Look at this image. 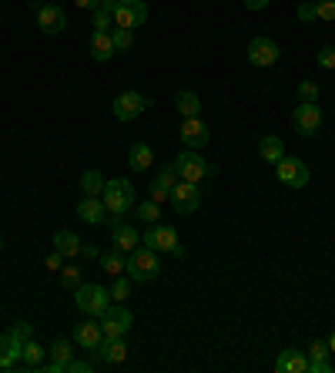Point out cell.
Listing matches in <instances>:
<instances>
[{"label":"cell","mask_w":335,"mask_h":373,"mask_svg":"<svg viewBox=\"0 0 335 373\" xmlns=\"http://www.w3.org/2000/svg\"><path fill=\"white\" fill-rule=\"evenodd\" d=\"M101 199H104L111 216H124V212H131L137 205V192L131 185V178H111V182H104Z\"/></svg>","instance_id":"cell-1"},{"label":"cell","mask_w":335,"mask_h":373,"mask_svg":"<svg viewBox=\"0 0 335 373\" xmlns=\"http://www.w3.org/2000/svg\"><path fill=\"white\" fill-rule=\"evenodd\" d=\"M124 273L131 276V282H151L158 273H161V259H158V252L148 246H137L135 252H128V266H124Z\"/></svg>","instance_id":"cell-2"},{"label":"cell","mask_w":335,"mask_h":373,"mask_svg":"<svg viewBox=\"0 0 335 373\" xmlns=\"http://www.w3.org/2000/svg\"><path fill=\"white\" fill-rule=\"evenodd\" d=\"M74 303H77V310L84 313V316H101L114 299H111V293H107V286H97V282H81V286L74 289Z\"/></svg>","instance_id":"cell-3"},{"label":"cell","mask_w":335,"mask_h":373,"mask_svg":"<svg viewBox=\"0 0 335 373\" xmlns=\"http://www.w3.org/2000/svg\"><path fill=\"white\" fill-rule=\"evenodd\" d=\"M175 171H178L182 182H195V185H198V182H205V178L214 175V165H208L195 148H184L182 155L175 158Z\"/></svg>","instance_id":"cell-4"},{"label":"cell","mask_w":335,"mask_h":373,"mask_svg":"<svg viewBox=\"0 0 335 373\" xmlns=\"http://www.w3.org/2000/svg\"><path fill=\"white\" fill-rule=\"evenodd\" d=\"M97 320H101V333L104 336H124L131 329V323H135V313L128 310V306H121V303H111Z\"/></svg>","instance_id":"cell-5"},{"label":"cell","mask_w":335,"mask_h":373,"mask_svg":"<svg viewBox=\"0 0 335 373\" xmlns=\"http://www.w3.org/2000/svg\"><path fill=\"white\" fill-rule=\"evenodd\" d=\"M107 229H111V246L118 249V252H124V256L141 246V233H137L135 225L121 222V216H107Z\"/></svg>","instance_id":"cell-6"},{"label":"cell","mask_w":335,"mask_h":373,"mask_svg":"<svg viewBox=\"0 0 335 373\" xmlns=\"http://www.w3.org/2000/svg\"><path fill=\"white\" fill-rule=\"evenodd\" d=\"M151 108V98H144L141 91H124L114 98V118L118 122H135V118H141V111Z\"/></svg>","instance_id":"cell-7"},{"label":"cell","mask_w":335,"mask_h":373,"mask_svg":"<svg viewBox=\"0 0 335 373\" xmlns=\"http://www.w3.org/2000/svg\"><path fill=\"white\" fill-rule=\"evenodd\" d=\"M275 175H278L282 185H289V188H305L308 178H312V171H308V165H305L302 158H289V155L275 165Z\"/></svg>","instance_id":"cell-8"},{"label":"cell","mask_w":335,"mask_h":373,"mask_svg":"<svg viewBox=\"0 0 335 373\" xmlns=\"http://www.w3.org/2000/svg\"><path fill=\"white\" fill-rule=\"evenodd\" d=\"M171 209L178 212V216H195V209L201 205V188L195 182H178V185L171 188Z\"/></svg>","instance_id":"cell-9"},{"label":"cell","mask_w":335,"mask_h":373,"mask_svg":"<svg viewBox=\"0 0 335 373\" xmlns=\"http://www.w3.org/2000/svg\"><path fill=\"white\" fill-rule=\"evenodd\" d=\"M292 128L299 131V135H319L322 128V108L319 105H308V101H299V108L292 111Z\"/></svg>","instance_id":"cell-10"},{"label":"cell","mask_w":335,"mask_h":373,"mask_svg":"<svg viewBox=\"0 0 335 373\" xmlns=\"http://www.w3.org/2000/svg\"><path fill=\"white\" fill-rule=\"evenodd\" d=\"M148 20V4L144 0H121L118 4V11H114V27H128V31H135Z\"/></svg>","instance_id":"cell-11"},{"label":"cell","mask_w":335,"mask_h":373,"mask_svg":"<svg viewBox=\"0 0 335 373\" xmlns=\"http://www.w3.org/2000/svg\"><path fill=\"white\" fill-rule=\"evenodd\" d=\"M141 242L148 249H154V252H175V249L182 246V242H178V233H175L171 225H161V222H151V229L141 235Z\"/></svg>","instance_id":"cell-12"},{"label":"cell","mask_w":335,"mask_h":373,"mask_svg":"<svg viewBox=\"0 0 335 373\" xmlns=\"http://www.w3.org/2000/svg\"><path fill=\"white\" fill-rule=\"evenodd\" d=\"M278 58H282V51H278V44H275L272 37H252V41H248V64L272 67Z\"/></svg>","instance_id":"cell-13"},{"label":"cell","mask_w":335,"mask_h":373,"mask_svg":"<svg viewBox=\"0 0 335 373\" xmlns=\"http://www.w3.org/2000/svg\"><path fill=\"white\" fill-rule=\"evenodd\" d=\"M24 357V340L17 336L14 329L0 333V370H14Z\"/></svg>","instance_id":"cell-14"},{"label":"cell","mask_w":335,"mask_h":373,"mask_svg":"<svg viewBox=\"0 0 335 373\" xmlns=\"http://www.w3.org/2000/svg\"><path fill=\"white\" fill-rule=\"evenodd\" d=\"M178 135H182L184 148H195V152H198V148H205V145L212 141V131H208V124L201 122V118H184Z\"/></svg>","instance_id":"cell-15"},{"label":"cell","mask_w":335,"mask_h":373,"mask_svg":"<svg viewBox=\"0 0 335 373\" xmlns=\"http://www.w3.org/2000/svg\"><path fill=\"white\" fill-rule=\"evenodd\" d=\"M37 27L54 37V34H61L64 27H67V14H64L57 4H41V7H37Z\"/></svg>","instance_id":"cell-16"},{"label":"cell","mask_w":335,"mask_h":373,"mask_svg":"<svg viewBox=\"0 0 335 373\" xmlns=\"http://www.w3.org/2000/svg\"><path fill=\"white\" fill-rule=\"evenodd\" d=\"M107 205L101 195H84L81 202H77V218L81 222H88V225H101V222H107Z\"/></svg>","instance_id":"cell-17"},{"label":"cell","mask_w":335,"mask_h":373,"mask_svg":"<svg viewBox=\"0 0 335 373\" xmlns=\"http://www.w3.org/2000/svg\"><path fill=\"white\" fill-rule=\"evenodd\" d=\"M94 353H97L101 363H111V367H114V363H124V360H128V343H124V336H104Z\"/></svg>","instance_id":"cell-18"},{"label":"cell","mask_w":335,"mask_h":373,"mask_svg":"<svg viewBox=\"0 0 335 373\" xmlns=\"http://www.w3.org/2000/svg\"><path fill=\"white\" fill-rule=\"evenodd\" d=\"M154 165V148L148 141H135L128 148V169L131 171H148Z\"/></svg>","instance_id":"cell-19"},{"label":"cell","mask_w":335,"mask_h":373,"mask_svg":"<svg viewBox=\"0 0 335 373\" xmlns=\"http://www.w3.org/2000/svg\"><path fill=\"white\" fill-rule=\"evenodd\" d=\"M278 373H308V353L302 350H282V357L275 360Z\"/></svg>","instance_id":"cell-20"},{"label":"cell","mask_w":335,"mask_h":373,"mask_svg":"<svg viewBox=\"0 0 335 373\" xmlns=\"http://www.w3.org/2000/svg\"><path fill=\"white\" fill-rule=\"evenodd\" d=\"M104 340V333H101V323H77L74 327V343L81 350H97Z\"/></svg>","instance_id":"cell-21"},{"label":"cell","mask_w":335,"mask_h":373,"mask_svg":"<svg viewBox=\"0 0 335 373\" xmlns=\"http://www.w3.org/2000/svg\"><path fill=\"white\" fill-rule=\"evenodd\" d=\"M118 54V47H114V37L111 34H101V31H94L91 34V58L97 64H104V61H111Z\"/></svg>","instance_id":"cell-22"},{"label":"cell","mask_w":335,"mask_h":373,"mask_svg":"<svg viewBox=\"0 0 335 373\" xmlns=\"http://www.w3.org/2000/svg\"><path fill=\"white\" fill-rule=\"evenodd\" d=\"M259 155H261V162L278 165V162L285 158V145H282V138H278V135H265V138L259 141Z\"/></svg>","instance_id":"cell-23"},{"label":"cell","mask_w":335,"mask_h":373,"mask_svg":"<svg viewBox=\"0 0 335 373\" xmlns=\"http://www.w3.org/2000/svg\"><path fill=\"white\" fill-rule=\"evenodd\" d=\"M54 249L61 252L64 259L81 256V239H77V233H71V229H57V233H54Z\"/></svg>","instance_id":"cell-24"},{"label":"cell","mask_w":335,"mask_h":373,"mask_svg":"<svg viewBox=\"0 0 335 373\" xmlns=\"http://www.w3.org/2000/svg\"><path fill=\"white\" fill-rule=\"evenodd\" d=\"M175 108L182 111V118H198V114H201V98L195 91H178Z\"/></svg>","instance_id":"cell-25"},{"label":"cell","mask_w":335,"mask_h":373,"mask_svg":"<svg viewBox=\"0 0 335 373\" xmlns=\"http://www.w3.org/2000/svg\"><path fill=\"white\" fill-rule=\"evenodd\" d=\"M44 353H47V350L31 336V340H24V357H20V363H24L27 370H41V363H44Z\"/></svg>","instance_id":"cell-26"},{"label":"cell","mask_w":335,"mask_h":373,"mask_svg":"<svg viewBox=\"0 0 335 373\" xmlns=\"http://www.w3.org/2000/svg\"><path fill=\"white\" fill-rule=\"evenodd\" d=\"M124 266H128V256H124V252H118V249H111V252H101V269H104L111 280H114V276H121Z\"/></svg>","instance_id":"cell-27"},{"label":"cell","mask_w":335,"mask_h":373,"mask_svg":"<svg viewBox=\"0 0 335 373\" xmlns=\"http://www.w3.org/2000/svg\"><path fill=\"white\" fill-rule=\"evenodd\" d=\"M47 353H50L54 363H61L64 373H67V363L74 360V346H71V340H54L50 346H47Z\"/></svg>","instance_id":"cell-28"},{"label":"cell","mask_w":335,"mask_h":373,"mask_svg":"<svg viewBox=\"0 0 335 373\" xmlns=\"http://www.w3.org/2000/svg\"><path fill=\"white\" fill-rule=\"evenodd\" d=\"M81 192H84V195H101V192H104V175L97 169H88L81 175Z\"/></svg>","instance_id":"cell-29"},{"label":"cell","mask_w":335,"mask_h":373,"mask_svg":"<svg viewBox=\"0 0 335 373\" xmlns=\"http://www.w3.org/2000/svg\"><path fill=\"white\" fill-rule=\"evenodd\" d=\"M131 286H135V282H131V276H128V273H121V276H114V282L107 286V293H111V299H114V303H124V299L131 296Z\"/></svg>","instance_id":"cell-30"},{"label":"cell","mask_w":335,"mask_h":373,"mask_svg":"<svg viewBox=\"0 0 335 373\" xmlns=\"http://www.w3.org/2000/svg\"><path fill=\"white\" fill-rule=\"evenodd\" d=\"M151 185L165 188V192H171V188L178 185V171H175V165H165V169H158V175H154Z\"/></svg>","instance_id":"cell-31"},{"label":"cell","mask_w":335,"mask_h":373,"mask_svg":"<svg viewBox=\"0 0 335 373\" xmlns=\"http://www.w3.org/2000/svg\"><path fill=\"white\" fill-rule=\"evenodd\" d=\"M135 209H137V216L144 218V222H148V225H151V222H158V218H161V205H158V202H151V199H144V202H137Z\"/></svg>","instance_id":"cell-32"},{"label":"cell","mask_w":335,"mask_h":373,"mask_svg":"<svg viewBox=\"0 0 335 373\" xmlns=\"http://www.w3.org/2000/svg\"><path fill=\"white\" fill-rule=\"evenodd\" d=\"M299 101H308V105H319V84L315 81L302 78L299 81Z\"/></svg>","instance_id":"cell-33"},{"label":"cell","mask_w":335,"mask_h":373,"mask_svg":"<svg viewBox=\"0 0 335 373\" xmlns=\"http://www.w3.org/2000/svg\"><path fill=\"white\" fill-rule=\"evenodd\" d=\"M61 282H64V289H71V293H74L77 286L84 282V276H81V269H77V266H64V269H61Z\"/></svg>","instance_id":"cell-34"},{"label":"cell","mask_w":335,"mask_h":373,"mask_svg":"<svg viewBox=\"0 0 335 373\" xmlns=\"http://www.w3.org/2000/svg\"><path fill=\"white\" fill-rule=\"evenodd\" d=\"M111 37H114V47H118V51H131V47H135V31H128V27H114Z\"/></svg>","instance_id":"cell-35"},{"label":"cell","mask_w":335,"mask_h":373,"mask_svg":"<svg viewBox=\"0 0 335 373\" xmlns=\"http://www.w3.org/2000/svg\"><path fill=\"white\" fill-rule=\"evenodd\" d=\"M295 14H299L302 24H312V20H319V4H315V0H305V4H299Z\"/></svg>","instance_id":"cell-36"},{"label":"cell","mask_w":335,"mask_h":373,"mask_svg":"<svg viewBox=\"0 0 335 373\" xmlns=\"http://www.w3.org/2000/svg\"><path fill=\"white\" fill-rule=\"evenodd\" d=\"M94 31H101V34H111V27H114V17L107 14V11H101V7H97V11H94Z\"/></svg>","instance_id":"cell-37"},{"label":"cell","mask_w":335,"mask_h":373,"mask_svg":"<svg viewBox=\"0 0 335 373\" xmlns=\"http://www.w3.org/2000/svg\"><path fill=\"white\" fill-rule=\"evenodd\" d=\"M308 360H329V340H312V346H308Z\"/></svg>","instance_id":"cell-38"},{"label":"cell","mask_w":335,"mask_h":373,"mask_svg":"<svg viewBox=\"0 0 335 373\" xmlns=\"http://www.w3.org/2000/svg\"><path fill=\"white\" fill-rule=\"evenodd\" d=\"M319 4V20H335V0H315Z\"/></svg>","instance_id":"cell-39"},{"label":"cell","mask_w":335,"mask_h":373,"mask_svg":"<svg viewBox=\"0 0 335 373\" xmlns=\"http://www.w3.org/2000/svg\"><path fill=\"white\" fill-rule=\"evenodd\" d=\"M315 61H319V67H335V47H322Z\"/></svg>","instance_id":"cell-40"},{"label":"cell","mask_w":335,"mask_h":373,"mask_svg":"<svg viewBox=\"0 0 335 373\" xmlns=\"http://www.w3.org/2000/svg\"><path fill=\"white\" fill-rule=\"evenodd\" d=\"M91 370H94L91 360H71L67 363V373H91Z\"/></svg>","instance_id":"cell-41"},{"label":"cell","mask_w":335,"mask_h":373,"mask_svg":"<svg viewBox=\"0 0 335 373\" xmlns=\"http://www.w3.org/2000/svg\"><path fill=\"white\" fill-rule=\"evenodd\" d=\"M308 373H332V360H308Z\"/></svg>","instance_id":"cell-42"},{"label":"cell","mask_w":335,"mask_h":373,"mask_svg":"<svg viewBox=\"0 0 335 373\" xmlns=\"http://www.w3.org/2000/svg\"><path fill=\"white\" fill-rule=\"evenodd\" d=\"M44 266H47V269H54V273H61V269H64V256L57 252V249H54V252H50V256L44 259Z\"/></svg>","instance_id":"cell-43"},{"label":"cell","mask_w":335,"mask_h":373,"mask_svg":"<svg viewBox=\"0 0 335 373\" xmlns=\"http://www.w3.org/2000/svg\"><path fill=\"white\" fill-rule=\"evenodd\" d=\"M148 199H151V202H168V199H171V192H165V188H158V185H151L148 188Z\"/></svg>","instance_id":"cell-44"},{"label":"cell","mask_w":335,"mask_h":373,"mask_svg":"<svg viewBox=\"0 0 335 373\" xmlns=\"http://www.w3.org/2000/svg\"><path fill=\"white\" fill-rule=\"evenodd\" d=\"M81 256L84 259H101V249L91 246V242H81Z\"/></svg>","instance_id":"cell-45"},{"label":"cell","mask_w":335,"mask_h":373,"mask_svg":"<svg viewBox=\"0 0 335 373\" xmlns=\"http://www.w3.org/2000/svg\"><path fill=\"white\" fill-rule=\"evenodd\" d=\"M14 333H17V336H20V340H31V336H34L31 323H24V320H20V323H14Z\"/></svg>","instance_id":"cell-46"},{"label":"cell","mask_w":335,"mask_h":373,"mask_svg":"<svg viewBox=\"0 0 335 373\" xmlns=\"http://www.w3.org/2000/svg\"><path fill=\"white\" fill-rule=\"evenodd\" d=\"M74 7H81V11H97L101 0H74Z\"/></svg>","instance_id":"cell-47"},{"label":"cell","mask_w":335,"mask_h":373,"mask_svg":"<svg viewBox=\"0 0 335 373\" xmlns=\"http://www.w3.org/2000/svg\"><path fill=\"white\" fill-rule=\"evenodd\" d=\"M245 7H248V11H265L268 0H245Z\"/></svg>","instance_id":"cell-48"},{"label":"cell","mask_w":335,"mask_h":373,"mask_svg":"<svg viewBox=\"0 0 335 373\" xmlns=\"http://www.w3.org/2000/svg\"><path fill=\"white\" fill-rule=\"evenodd\" d=\"M118 4H121V0H101V11H107V14L114 17V11H118Z\"/></svg>","instance_id":"cell-49"},{"label":"cell","mask_w":335,"mask_h":373,"mask_svg":"<svg viewBox=\"0 0 335 373\" xmlns=\"http://www.w3.org/2000/svg\"><path fill=\"white\" fill-rule=\"evenodd\" d=\"M329 350H332V353H335V333H332V336H329Z\"/></svg>","instance_id":"cell-50"}]
</instances>
